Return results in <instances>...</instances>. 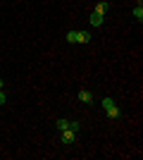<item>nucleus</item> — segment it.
I'll list each match as a JSON object with an SVG mask.
<instances>
[{"mask_svg": "<svg viewBox=\"0 0 143 160\" xmlns=\"http://www.w3.org/2000/svg\"><path fill=\"white\" fill-rule=\"evenodd\" d=\"M2 88H5V81H2V79H0V91H2Z\"/></svg>", "mask_w": 143, "mask_h": 160, "instance_id": "10", "label": "nucleus"}, {"mask_svg": "<svg viewBox=\"0 0 143 160\" xmlns=\"http://www.w3.org/2000/svg\"><path fill=\"white\" fill-rule=\"evenodd\" d=\"M0 105H5V91H0Z\"/></svg>", "mask_w": 143, "mask_h": 160, "instance_id": "9", "label": "nucleus"}, {"mask_svg": "<svg viewBox=\"0 0 143 160\" xmlns=\"http://www.w3.org/2000/svg\"><path fill=\"white\" fill-rule=\"evenodd\" d=\"M67 43H81V46H86V43H91V33L88 31H67Z\"/></svg>", "mask_w": 143, "mask_h": 160, "instance_id": "1", "label": "nucleus"}, {"mask_svg": "<svg viewBox=\"0 0 143 160\" xmlns=\"http://www.w3.org/2000/svg\"><path fill=\"white\" fill-rule=\"evenodd\" d=\"M102 108H105V112H107L110 120H119V105H117L112 98H102Z\"/></svg>", "mask_w": 143, "mask_h": 160, "instance_id": "2", "label": "nucleus"}, {"mask_svg": "<svg viewBox=\"0 0 143 160\" xmlns=\"http://www.w3.org/2000/svg\"><path fill=\"white\" fill-rule=\"evenodd\" d=\"M55 127H57V132H64V129H69V120H57Z\"/></svg>", "mask_w": 143, "mask_h": 160, "instance_id": "8", "label": "nucleus"}, {"mask_svg": "<svg viewBox=\"0 0 143 160\" xmlns=\"http://www.w3.org/2000/svg\"><path fill=\"white\" fill-rule=\"evenodd\" d=\"M76 134H79V132H74V129H64V132H60V139H62V143H64V146L74 143V141H76Z\"/></svg>", "mask_w": 143, "mask_h": 160, "instance_id": "3", "label": "nucleus"}, {"mask_svg": "<svg viewBox=\"0 0 143 160\" xmlns=\"http://www.w3.org/2000/svg\"><path fill=\"white\" fill-rule=\"evenodd\" d=\"M91 27H100V24H102V22H105V14H102V12H95V10H93V12H91Z\"/></svg>", "mask_w": 143, "mask_h": 160, "instance_id": "5", "label": "nucleus"}, {"mask_svg": "<svg viewBox=\"0 0 143 160\" xmlns=\"http://www.w3.org/2000/svg\"><path fill=\"white\" fill-rule=\"evenodd\" d=\"M79 100H81L83 105H91V103H93V93H91L88 88H81V91H79Z\"/></svg>", "mask_w": 143, "mask_h": 160, "instance_id": "4", "label": "nucleus"}, {"mask_svg": "<svg viewBox=\"0 0 143 160\" xmlns=\"http://www.w3.org/2000/svg\"><path fill=\"white\" fill-rule=\"evenodd\" d=\"M107 10H110V2H107V0H100V2L95 5V12H102V14H105Z\"/></svg>", "mask_w": 143, "mask_h": 160, "instance_id": "7", "label": "nucleus"}, {"mask_svg": "<svg viewBox=\"0 0 143 160\" xmlns=\"http://www.w3.org/2000/svg\"><path fill=\"white\" fill-rule=\"evenodd\" d=\"M134 17H136L138 22H143V2H141V0H138V5L134 7Z\"/></svg>", "mask_w": 143, "mask_h": 160, "instance_id": "6", "label": "nucleus"}]
</instances>
